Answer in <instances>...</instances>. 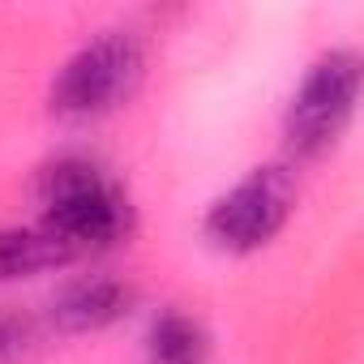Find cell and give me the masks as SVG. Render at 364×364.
<instances>
[{
	"label": "cell",
	"mask_w": 364,
	"mask_h": 364,
	"mask_svg": "<svg viewBox=\"0 0 364 364\" xmlns=\"http://www.w3.org/2000/svg\"><path fill=\"white\" fill-rule=\"evenodd\" d=\"M355 99H360V56L351 48H334L317 56L287 103V116H283L287 146L300 159L326 154L351 124Z\"/></svg>",
	"instance_id": "3"
},
{
	"label": "cell",
	"mask_w": 364,
	"mask_h": 364,
	"mask_svg": "<svg viewBox=\"0 0 364 364\" xmlns=\"http://www.w3.org/2000/svg\"><path fill=\"white\" fill-rule=\"evenodd\" d=\"M133 309V287L116 274H86L65 283L52 304H48V321L60 334H86V330H103L112 321H120Z\"/></svg>",
	"instance_id": "5"
},
{
	"label": "cell",
	"mask_w": 364,
	"mask_h": 364,
	"mask_svg": "<svg viewBox=\"0 0 364 364\" xmlns=\"http://www.w3.org/2000/svg\"><path fill=\"white\" fill-rule=\"evenodd\" d=\"M39 347V321L14 304H0V364H18Z\"/></svg>",
	"instance_id": "8"
},
{
	"label": "cell",
	"mask_w": 364,
	"mask_h": 364,
	"mask_svg": "<svg viewBox=\"0 0 364 364\" xmlns=\"http://www.w3.org/2000/svg\"><path fill=\"white\" fill-rule=\"evenodd\" d=\"M35 198H39V228L52 232L73 257L112 249L133 232V202L124 185L95 159L82 154L52 159L35 180Z\"/></svg>",
	"instance_id": "1"
},
{
	"label": "cell",
	"mask_w": 364,
	"mask_h": 364,
	"mask_svg": "<svg viewBox=\"0 0 364 364\" xmlns=\"http://www.w3.org/2000/svg\"><path fill=\"white\" fill-rule=\"evenodd\" d=\"M296 198H300V189H296L291 167H283V163L253 167L206 210V223H202L206 240L219 253H257L287 228Z\"/></svg>",
	"instance_id": "4"
},
{
	"label": "cell",
	"mask_w": 364,
	"mask_h": 364,
	"mask_svg": "<svg viewBox=\"0 0 364 364\" xmlns=\"http://www.w3.org/2000/svg\"><path fill=\"white\" fill-rule=\"evenodd\" d=\"M77 262L52 232L35 228H0V283H14V279H31L56 266Z\"/></svg>",
	"instance_id": "6"
},
{
	"label": "cell",
	"mask_w": 364,
	"mask_h": 364,
	"mask_svg": "<svg viewBox=\"0 0 364 364\" xmlns=\"http://www.w3.org/2000/svg\"><path fill=\"white\" fill-rule=\"evenodd\" d=\"M146 69L141 39L133 31H103L86 39L52 77V112L69 120L107 116L137 90Z\"/></svg>",
	"instance_id": "2"
},
{
	"label": "cell",
	"mask_w": 364,
	"mask_h": 364,
	"mask_svg": "<svg viewBox=\"0 0 364 364\" xmlns=\"http://www.w3.org/2000/svg\"><path fill=\"white\" fill-rule=\"evenodd\" d=\"M146 351H150V364H202L210 355V334L193 313L163 309L150 321Z\"/></svg>",
	"instance_id": "7"
}]
</instances>
